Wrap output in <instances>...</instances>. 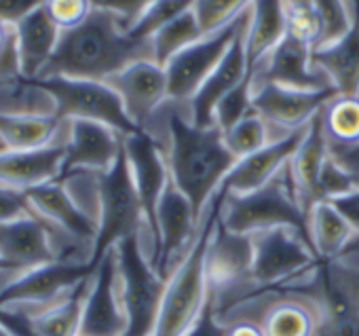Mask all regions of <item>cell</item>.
<instances>
[{"label": "cell", "mask_w": 359, "mask_h": 336, "mask_svg": "<svg viewBox=\"0 0 359 336\" xmlns=\"http://www.w3.org/2000/svg\"><path fill=\"white\" fill-rule=\"evenodd\" d=\"M144 131L163 144L171 182L189 197L197 214L203 216L237 163L222 131L216 125H195L187 106L173 102H167Z\"/></svg>", "instance_id": "cell-1"}, {"label": "cell", "mask_w": 359, "mask_h": 336, "mask_svg": "<svg viewBox=\"0 0 359 336\" xmlns=\"http://www.w3.org/2000/svg\"><path fill=\"white\" fill-rule=\"evenodd\" d=\"M142 60H152L150 41L135 39L112 11L95 7L81 26L62 32L57 49L39 79L108 81Z\"/></svg>", "instance_id": "cell-2"}, {"label": "cell", "mask_w": 359, "mask_h": 336, "mask_svg": "<svg viewBox=\"0 0 359 336\" xmlns=\"http://www.w3.org/2000/svg\"><path fill=\"white\" fill-rule=\"evenodd\" d=\"M220 206L222 191L205 208L195 243L167 279V290L161 302L154 336H184L203 313L210 300L208 250L220 218Z\"/></svg>", "instance_id": "cell-3"}, {"label": "cell", "mask_w": 359, "mask_h": 336, "mask_svg": "<svg viewBox=\"0 0 359 336\" xmlns=\"http://www.w3.org/2000/svg\"><path fill=\"white\" fill-rule=\"evenodd\" d=\"M296 285L317 300L319 336H359V235Z\"/></svg>", "instance_id": "cell-4"}, {"label": "cell", "mask_w": 359, "mask_h": 336, "mask_svg": "<svg viewBox=\"0 0 359 336\" xmlns=\"http://www.w3.org/2000/svg\"><path fill=\"white\" fill-rule=\"evenodd\" d=\"M220 222L229 231L241 235H254L266 229L290 227L300 231L309 239V214L298 199L290 163L269 184L252 193L231 195L222 189Z\"/></svg>", "instance_id": "cell-5"}, {"label": "cell", "mask_w": 359, "mask_h": 336, "mask_svg": "<svg viewBox=\"0 0 359 336\" xmlns=\"http://www.w3.org/2000/svg\"><path fill=\"white\" fill-rule=\"evenodd\" d=\"M95 195L97 235L93 243L91 264L97 267L106 252H110L118 241L127 237H142L144 248H148V227L144 218V208L131 176L125 148L121 150L116 163L108 172L95 176Z\"/></svg>", "instance_id": "cell-6"}, {"label": "cell", "mask_w": 359, "mask_h": 336, "mask_svg": "<svg viewBox=\"0 0 359 336\" xmlns=\"http://www.w3.org/2000/svg\"><path fill=\"white\" fill-rule=\"evenodd\" d=\"M121 296L127 315L125 336H154L167 279L150 262L142 237H127L114 246Z\"/></svg>", "instance_id": "cell-7"}, {"label": "cell", "mask_w": 359, "mask_h": 336, "mask_svg": "<svg viewBox=\"0 0 359 336\" xmlns=\"http://www.w3.org/2000/svg\"><path fill=\"white\" fill-rule=\"evenodd\" d=\"M218 319H250L258 323L262 336H319L317 300L296 283L258 290Z\"/></svg>", "instance_id": "cell-8"}, {"label": "cell", "mask_w": 359, "mask_h": 336, "mask_svg": "<svg viewBox=\"0 0 359 336\" xmlns=\"http://www.w3.org/2000/svg\"><path fill=\"white\" fill-rule=\"evenodd\" d=\"M252 237V281L258 290L283 288L311 275L319 258L311 241L296 229L277 227Z\"/></svg>", "instance_id": "cell-9"}, {"label": "cell", "mask_w": 359, "mask_h": 336, "mask_svg": "<svg viewBox=\"0 0 359 336\" xmlns=\"http://www.w3.org/2000/svg\"><path fill=\"white\" fill-rule=\"evenodd\" d=\"M55 100V116L60 121H95L116 129L121 135L142 131L125 112L118 93L106 81L87 79H36Z\"/></svg>", "instance_id": "cell-10"}, {"label": "cell", "mask_w": 359, "mask_h": 336, "mask_svg": "<svg viewBox=\"0 0 359 336\" xmlns=\"http://www.w3.org/2000/svg\"><path fill=\"white\" fill-rule=\"evenodd\" d=\"M93 271L95 267L91 262L66 260L28 269L0 290V309L26 317L34 315L64 298Z\"/></svg>", "instance_id": "cell-11"}, {"label": "cell", "mask_w": 359, "mask_h": 336, "mask_svg": "<svg viewBox=\"0 0 359 336\" xmlns=\"http://www.w3.org/2000/svg\"><path fill=\"white\" fill-rule=\"evenodd\" d=\"M248 18H250V9L231 26H226L214 34H205L201 41L187 47L182 53H177L175 58H171L165 64L167 85H169V102L180 104V106H189V102L197 95L201 85L220 66V62L229 53L233 41L248 24Z\"/></svg>", "instance_id": "cell-12"}, {"label": "cell", "mask_w": 359, "mask_h": 336, "mask_svg": "<svg viewBox=\"0 0 359 336\" xmlns=\"http://www.w3.org/2000/svg\"><path fill=\"white\" fill-rule=\"evenodd\" d=\"M123 148L131 167V176L144 208V218L148 227V258L152 262L156 252V208L171 184V172L163 144L148 131H135L123 137Z\"/></svg>", "instance_id": "cell-13"}, {"label": "cell", "mask_w": 359, "mask_h": 336, "mask_svg": "<svg viewBox=\"0 0 359 336\" xmlns=\"http://www.w3.org/2000/svg\"><path fill=\"white\" fill-rule=\"evenodd\" d=\"M199 229L201 216L189 197L171 182L156 208V252L152 258L154 269L165 279H169L173 269L189 254Z\"/></svg>", "instance_id": "cell-14"}, {"label": "cell", "mask_w": 359, "mask_h": 336, "mask_svg": "<svg viewBox=\"0 0 359 336\" xmlns=\"http://www.w3.org/2000/svg\"><path fill=\"white\" fill-rule=\"evenodd\" d=\"M254 110L271 125L277 137L290 135L311 125L323 110V106L336 95L334 89L302 91L287 89L273 83H252Z\"/></svg>", "instance_id": "cell-15"}, {"label": "cell", "mask_w": 359, "mask_h": 336, "mask_svg": "<svg viewBox=\"0 0 359 336\" xmlns=\"http://www.w3.org/2000/svg\"><path fill=\"white\" fill-rule=\"evenodd\" d=\"M127 315L121 296L114 248L97 262L87 292L79 336H125Z\"/></svg>", "instance_id": "cell-16"}, {"label": "cell", "mask_w": 359, "mask_h": 336, "mask_svg": "<svg viewBox=\"0 0 359 336\" xmlns=\"http://www.w3.org/2000/svg\"><path fill=\"white\" fill-rule=\"evenodd\" d=\"M121 98L125 112L140 127L146 129L161 108L169 102V85L165 66L154 60H142L106 81Z\"/></svg>", "instance_id": "cell-17"}, {"label": "cell", "mask_w": 359, "mask_h": 336, "mask_svg": "<svg viewBox=\"0 0 359 336\" xmlns=\"http://www.w3.org/2000/svg\"><path fill=\"white\" fill-rule=\"evenodd\" d=\"M123 137L116 129L95 121H68L62 178L108 172L123 150Z\"/></svg>", "instance_id": "cell-18"}, {"label": "cell", "mask_w": 359, "mask_h": 336, "mask_svg": "<svg viewBox=\"0 0 359 336\" xmlns=\"http://www.w3.org/2000/svg\"><path fill=\"white\" fill-rule=\"evenodd\" d=\"M252 83H273L302 91L334 89L325 74L313 64V47L290 34L252 70Z\"/></svg>", "instance_id": "cell-19"}, {"label": "cell", "mask_w": 359, "mask_h": 336, "mask_svg": "<svg viewBox=\"0 0 359 336\" xmlns=\"http://www.w3.org/2000/svg\"><path fill=\"white\" fill-rule=\"evenodd\" d=\"M64 159L66 137L43 148L3 150L0 152V187L26 193L30 189L55 182L62 178Z\"/></svg>", "instance_id": "cell-20"}, {"label": "cell", "mask_w": 359, "mask_h": 336, "mask_svg": "<svg viewBox=\"0 0 359 336\" xmlns=\"http://www.w3.org/2000/svg\"><path fill=\"white\" fill-rule=\"evenodd\" d=\"M26 197L30 201L32 214L43 218L53 229H60L70 237L93 248L97 235V222L76 201V197L62 180L30 189L26 191Z\"/></svg>", "instance_id": "cell-21"}, {"label": "cell", "mask_w": 359, "mask_h": 336, "mask_svg": "<svg viewBox=\"0 0 359 336\" xmlns=\"http://www.w3.org/2000/svg\"><path fill=\"white\" fill-rule=\"evenodd\" d=\"M55 248L47 224L36 216L0 222V262L13 271H28L55 262Z\"/></svg>", "instance_id": "cell-22"}, {"label": "cell", "mask_w": 359, "mask_h": 336, "mask_svg": "<svg viewBox=\"0 0 359 336\" xmlns=\"http://www.w3.org/2000/svg\"><path fill=\"white\" fill-rule=\"evenodd\" d=\"M304 131H306V127L300 131H294L290 135L277 137V140L269 142L264 148H260L243 159H237V163L231 170V174L226 176L222 189L231 195H245V193H252V191L269 184L292 161L296 148L300 146V142L304 137Z\"/></svg>", "instance_id": "cell-23"}, {"label": "cell", "mask_w": 359, "mask_h": 336, "mask_svg": "<svg viewBox=\"0 0 359 336\" xmlns=\"http://www.w3.org/2000/svg\"><path fill=\"white\" fill-rule=\"evenodd\" d=\"M245 28H248V24L233 41V45H231L229 53L224 55V60L220 62V66L210 74V79L201 85L197 95L187 106L189 116L199 127H212L214 110H216L218 102L226 93H231L235 87H239L248 76H252L250 64H248V53H245Z\"/></svg>", "instance_id": "cell-24"}, {"label": "cell", "mask_w": 359, "mask_h": 336, "mask_svg": "<svg viewBox=\"0 0 359 336\" xmlns=\"http://www.w3.org/2000/svg\"><path fill=\"white\" fill-rule=\"evenodd\" d=\"M327 156H330V146L319 114L306 127L304 137L290 161V172L296 184V193L306 214L315 203H319V178Z\"/></svg>", "instance_id": "cell-25"}, {"label": "cell", "mask_w": 359, "mask_h": 336, "mask_svg": "<svg viewBox=\"0 0 359 336\" xmlns=\"http://www.w3.org/2000/svg\"><path fill=\"white\" fill-rule=\"evenodd\" d=\"M13 30H15L22 76L36 81L47 68V64L51 62L62 30L51 22L45 7L22 20L18 26H13Z\"/></svg>", "instance_id": "cell-26"}, {"label": "cell", "mask_w": 359, "mask_h": 336, "mask_svg": "<svg viewBox=\"0 0 359 336\" xmlns=\"http://www.w3.org/2000/svg\"><path fill=\"white\" fill-rule=\"evenodd\" d=\"M287 36L285 0H254L245 28V53L250 72Z\"/></svg>", "instance_id": "cell-27"}, {"label": "cell", "mask_w": 359, "mask_h": 336, "mask_svg": "<svg viewBox=\"0 0 359 336\" xmlns=\"http://www.w3.org/2000/svg\"><path fill=\"white\" fill-rule=\"evenodd\" d=\"M313 64L340 95L359 93V22L336 43L313 49Z\"/></svg>", "instance_id": "cell-28"}, {"label": "cell", "mask_w": 359, "mask_h": 336, "mask_svg": "<svg viewBox=\"0 0 359 336\" xmlns=\"http://www.w3.org/2000/svg\"><path fill=\"white\" fill-rule=\"evenodd\" d=\"M91 277H93V273L87 279H83L74 290H70L64 298L49 304L47 309H43L34 315H28V317L26 315H20V317L26 321V325L36 336H79Z\"/></svg>", "instance_id": "cell-29"}, {"label": "cell", "mask_w": 359, "mask_h": 336, "mask_svg": "<svg viewBox=\"0 0 359 336\" xmlns=\"http://www.w3.org/2000/svg\"><path fill=\"white\" fill-rule=\"evenodd\" d=\"M68 121L39 114H0V140L7 150H32L64 140Z\"/></svg>", "instance_id": "cell-30"}, {"label": "cell", "mask_w": 359, "mask_h": 336, "mask_svg": "<svg viewBox=\"0 0 359 336\" xmlns=\"http://www.w3.org/2000/svg\"><path fill=\"white\" fill-rule=\"evenodd\" d=\"M355 237L357 233L332 201H319L309 210V239L317 258L340 254Z\"/></svg>", "instance_id": "cell-31"}, {"label": "cell", "mask_w": 359, "mask_h": 336, "mask_svg": "<svg viewBox=\"0 0 359 336\" xmlns=\"http://www.w3.org/2000/svg\"><path fill=\"white\" fill-rule=\"evenodd\" d=\"M0 114L55 116V100L39 81L26 76H0Z\"/></svg>", "instance_id": "cell-32"}, {"label": "cell", "mask_w": 359, "mask_h": 336, "mask_svg": "<svg viewBox=\"0 0 359 336\" xmlns=\"http://www.w3.org/2000/svg\"><path fill=\"white\" fill-rule=\"evenodd\" d=\"M321 125L330 150H348L359 144V93H336L321 110Z\"/></svg>", "instance_id": "cell-33"}, {"label": "cell", "mask_w": 359, "mask_h": 336, "mask_svg": "<svg viewBox=\"0 0 359 336\" xmlns=\"http://www.w3.org/2000/svg\"><path fill=\"white\" fill-rule=\"evenodd\" d=\"M205 34L193 13L187 11L180 18H175L173 22H169L165 28H161L152 39V60L161 66H165L171 58H175L177 53H182L187 47L195 45L197 41H201Z\"/></svg>", "instance_id": "cell-34"}, {"label": "cell", "mask_w": 359, "mask_h": 336, "mask_svg": "<svg viewBox=\"0 0 359 336\" xmlns=\"http://www.w3.org/2000/svg\"><path fill=\"white\" fill-rule=\"evenodd\" d=\"M222 135H224V142H226L229 150L237 159H243V156L264 148L269 142L277 140V135L271 129V125L256 110L250 116H245L243 121H239L235 127L224 131Z\"/></svg>", "instance_id": "cell-35"}, {"label": "cell", "mask_w": 359, "mask_h": 336, "mask_svg": "<svg viewBox=\"0 0 359 336\" xmlns=\"http://www.w3.org/2000/svg\"><path fill=\"white\" fill-rule=\"evenodd\" d=\"M254 0H195L193 13L203 30V34H214L233 22H237Z\"/></svg>", "instance_id": "cell-36"}, {"label": "cell", "mask_w": 359, "mask_h": 336, "mask_svg": "<svg viewBox=\"0 0 359 336\" xmlns=\"http://www.w3.org/2000/svg\"><path fill=\"white\" fill-rule=\"evenodd\" d=\"M313 7L321 22V41L317 47L340 41L355 26V18L346 0H313Z\"/></svg>", "instance_id": "cell-37"}, {"label": "cell", "mask_w": 359, "mask_h": 336, "mask_svg": "<svg viewBox=\"0 0 359 336\" xmlns=\"http://www.w3.org/2000/svg\"><path fill=\"white\" fill-rule=\"evenodd\" d=\"M252 112H254V87H252V76H248L239 87H235L218 102L214 110V125L224 133L231 127H235L239 121L250 116Z\"/></svg>", "instance_id": "cell-38"}, {"label": "cell", "mask_w": 359, "mask_h": 336, "mask_svg": "<svg viewBox=\"0 0 359 336\" xmlns=\"http://www.w3.org/2000/svg\"><path fill=\"white\" fill-rule=\"evenodd\" d=\"M195 0H156V3L137 20V24L129 30L135 39L150 41L161 28H165L169 22L180 18L182 13L193 9Z\"/></svg>", "instance_id": "cell-39"}, {"label": "cell", "mask_w": 359, "mask_h": 336, "mask_svg": "<svg viewBox=\"0 0 359 336\" xmlns=\"http://www.w3.org/2000/svg\"><path fill=\"white\" fill-rule=\"evenodd\" d=\"M355 191H359V176L348 172L330 154L319 178V201H336Z\"/></svg>", "instance_id": "cell-40"}, {"label": "cell", "mask_w": 359, "mask_h": 336, "mask_svg": "<svg viewBox=\"0 0 359 336\" xmlns=\"http://www.w3.org/2000/svg\"><path fill=\"white\" fill-rule=\"evenodd\" d=\"M93 9V0H45L47 15L62 32L81 26L91 15Z\"/></svg>", "instance_id": "cell-41"}, {"label": "cell", "mask_w": 359, "mask_h": 336, "mask_svg": "<svg viewBox=\"0 0 359 336\" xmlns=\"http://www.w3.org/2000/svg\"><path fill=\"white\" fill-rule=\"evenodd\" d=\"M287 34L311 45L313 49L321 41V22L313 5L287 7Z\"/></svg>", "instance_id": "cell-42"}, {"label": "cell", "mask_w": 359, "mask_h": 336, "mask_svg": "<svg viewBox=\"0 0 359 336\" xmlns=\"http://www.w3.org/2000/svg\"><path fill=\"white\" fill-rule=\"evenodd\" d=\"M156 3V0H102V5L104 9L112 11L127 30H131L137 20Z\"/></svg>", "instance_id": "cell-43"}, {"label": "cell", "mask_w": 359, "mask_h": 336, "mask_svg": "<svg viewBox=\"0 0 359 336\" xmlns=\"http://www.w3.org/2000/svg\"><path fill=\"white\" fill-rule=\"evenodd\" d=\"M30 214H32V208H30L26 193L0 187V222H11Z\"/></svg>", "instance_id": "cell-44"}, {"label": "cell", "mask_w": 359, "mask_h": 336, "mask_svg": "<svg viewBox=\"0 0 359 336\" xmlns=\"http://www.w3.org/2000/svg\"><path fill=\"white\" fill-rule=\"evenodd\" d=\"M43 7L45 0H0V22L13 28Z\"/></svg>", "instance_id": "cell-45"}, {"label": "cell", "mask_w": 359, "mask_h": 336, "mask_svg": "<svg viewBox=\"0 0 359 336\" xmlns=\"http://www.w3.org/2000/svg\"><path fill=\"white\" fill-rule=\"evenodd\" d=\"M184 336H226V325L218 319L212 298L208 300V304H205L203 313L199 315V319L195 321V325Z\"/></svg>", "instance_id": "cell-46"}, {"label": "cell", "mask_w": 359, "mask_h": 336, "mask_svg": "<svg viewBox=\"0 0 359 336\" xmlns=\"http://www.w3.org/2000/svg\"><path fill=\"white\" fill-rule=\"evenodd\" d=\"M332 203L344 216V220L353 227V231L359 235V191H355V193H351L346 197H340V199H336Z\"/></svg>", "instance_id": "cell-47"}, {"label": "cell", "mask_w": 359, "mask_h": 336, "mask_svg": "<svg viewBox=\"0 0 359 336\" xmlns=\"http://www.w3.org/2000/svg\"><path fill=\"white\" fill-rule=\"evenodd\" d=\"M226 336H262V330L258 328V323L250 321V319H233L226 321Z\"/></svg>", "instance_id": "cell-48"}, {"label": "cell", "mask_w": 359, "mask_h": 336, "mask_svg": "<svg viewBox=\"0 0 359 336\" xmlns=\"http://www.w3.org/2000/svg\"><path fill=\"white\" fill-rule=\"evenodd\" d=\"M330 154L355 176H359V144L348 150H330Z\"/></svg>", "instance_id": "cell-49"}, {"label": "cell", "mask_w": 359, "mask_h": 336, "mask_svg": "<svg viewBox=\"0 0 359 336\" xmlns=\"http://www.w3.org/2000/svg\"><path fill=\"white\" fill-rule=\"evenodd\" d=\"M0 321H3L15 336H36V334L26 325V321H24L20 315H15V313H9V311H3V309H0Z\"/></svg>", "instance_id": "cell-50"}, {"label": "cell", "mask_w": 359, "mask_h": 336, "mask_svg": "<svg viewBox=\"0 0 359 336\" xmlns=\"http://www.w3.org/2000/svg\"><path fill=\"white\" fill-rule=\"evenodd\" d=\"M11 39H13V28L0 22V55H3V51H5L7 45L11 43Z\"/></svg>", "instance_id": "cell-51"}, {"label": "cell", "mask_w": 359, "mask_h": 336, "mask_svg": "<svg viewBox=\"0 0 359 336\" xmlns=\"http://www.w3.org/2000/svg\"><path fill=\"white\" fill-rule=\"evenodd\" d=\"M287 7H309L313 5V0H285Z\"/></svg>", "instance_id": "cell-52"}, {"label": "cell", "mask_w": 359, "mask_h": 336, "mask_svg": "<svg viewBox=\"0 0 359 336\" xmlns=\"http://www.w3.org/2000/svg\"><path fill=\"white\" fill-rule=\"evenodd\" d=\"M346 3H348V7H351V11H353L355 22H359V0H346Z\"/></svg>", "instance_id": "cell-53"}, {"label": "cell", "mask_w": 359, "mask_h": 336, "mask_svg": "<svg viewBox=\"0 0 359 336\" xmlns=\"http://www.w3.org/2000/svg\"><path fill=\"white\" fill-rule=\"evenodd\" d=\"M0 336H15V334H13V332H11L3 321H0Z\"/></svg>", "instance_id": "cell-54"}, {"label": "cell", "mask_w": 359, "mask_h": 336, "mask_svg": "<svg viewBox=\"0 0 359 336\" xmlns=\"http://www.w3.org/2000/svg\"><path fill=\"white\" fill-rule=\"evenodd\" d=\"M3 271H13V269H9L7 264H3V262H0V273H3Z\"/></svg>", "instance_id": "cell-55"}, {"label": "cell", "mask_w": 359, "mask_h": 336, "mask_svg": "<svg viewBox=\"0 0 359 336\" xmlns=\"http://www.w3.org/2000/svg\"><path fill=\"white\" fill-rule=\"evenodd\" d=\"M3 150H7V146L3 144V140H0V152H3Z\"/></svg>", "instance_id": "cell-56"}, {"label": "cell", "mask_w": 359, "mask_h": 336, "mask_svg": "<svg viewBox=\"0 0 359 336\" xmlns=\"http://www.w3.org/2000/svg\"><path fill=\"white\" fill-rule=\"evenodd\" d=\"M93 3H95V7H100V5H102V0H93Z\"/></svg>", "instance_id": "cell-57"}]
</instances>
